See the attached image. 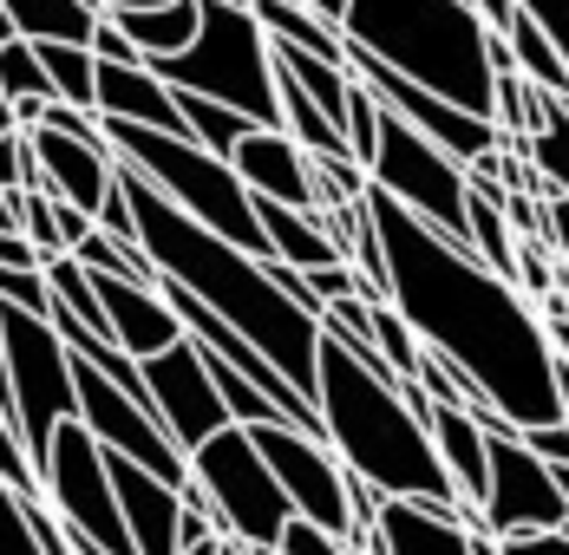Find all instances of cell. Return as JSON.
<instances>
[{
  "label": "cell",
  "mask_w": 569,
  "mask_h": 555,
  "mask_svg": "<svg viewBox=\"0 0 569 555\" xmlns=\"http://www.w3.org/2000/svg\"><path fill=\"white\" fill-rule=\"evenodd\" d=\"M367 216L387 242L393 307L419 333V346L446 353L517 432L557 425L563 392H557V346H550L543 307L511 275H498L478 249L399 210L393 196L367 190Z\"/></svg>",
  "instance_id": "cell-1"
},
{
  "label": "cell",
  "mask_w": 569,
  "mask_h": 555,
  "mask_svg": "<svg viewBox=\"0 0 569 555\" xmlns=\"http://www.w3.org/2000/svg\"><path fill=\"white\" fill-rule=\"evenodd\" d=\"M118 183L131 196L138 249L151 255V269L171 281V287L197 294L210 314H223L242 340H256L288 380H295V392L315 398V386H321V314L288 294L282 275H276V262H262V255L223 242L217 229H203L197 216H183L171 196H158L131 164H118Z\"/></svg>",
  "instance_id": "cell-2"
},
{
  "label": "cell",
  "mask_w": 569,
  "mask_h": 555,
  "mask_svg": "<svg viewBox=\"0 0 569 555\" xmlns=\"http://www.w3.org/2000/svg\"><path fill=\"white\" fill-rule=\"evenodd\" d=\"M315 405H321V438L341 451V464L353 477L380 484L387 497H406V503L439 509V516H458L465 529H491L485 509L458 503L452 477H446V457H439V444L426 432V418L406 405V380L360 366L328 327H321V386H315Z\"/></svg>",
  "instance_id": "cell-3"
},
{
  "label": "cell",
  "mask_w": 569,
  "mask_h": 555,
  "mask_svg": "<svg viewBox=\"0 0 569 555\" xmlns=\"http://www.w3.org/2000/svg\"><path fill=\"white\" fill-rule=\"evenodd\" d=\"M341 33L347 47L387 59L412 85L498 124V65H491L498 33L471 0H353Z\"/></svg>",
  "instance_id": "cell-4"
},
{
  "label": "cell",
  "mask_w": 569,
  "mask_h": 555,
  "mask_svg": "<svg viewBox=\"0 0 569 555\" xmlns=\"http://www.w3.org/2000/svg\"><path fill=\"white\" fill-rule=\"evenodd\" d=\"M106 138H112L118 164H131L158 196H171L183 216H197L203 229H217L223 242L249 249V255H262V262H276V255H269V235H262V216H256V190L236 176L229 158L203 151L197 138L144 131V124H118V118H106Z\"/></svg>",
  "instance_id": "cell-5"
},
{
  "label": "cell",
  "mask_w": 569,
  "mask_h": 555,
  "mask_svg": "<svg viewBox=\"0 0 569 555\" xmlns=\"http://www.w3.org/2000/svg\"><path fill=\"white\" fill-rule=\"evenodd\" d=\"M158 79L177 92L217 99V105L256 118L262 131H282V79H276V40L249 7L203 0V33L177 59H151Z\"/></svg>",
  "instance_id": "cell-6"
},
{
  "label": "cell",
  "mask_w": 569,
  "mask_h": 555,
  "mask_svg": "<svg viewBox=\"0 0 569 555\" xmlns=\"http://www.w3.org/2000/svg\"><path fill=\"white\" fill-rule=\"evenodd\" d=\"M0 380H7L0 432L27 444L33 464H47L53 438L79 425V353L66 346L53 321L0 307Z\"/></svg>",
  "instance_id": "cell-7"
},
{
  "label": "cell",
  "mask_w": 569,
  "mask_h": 555,
  "mask_svg": "<svg viewBox=\"0 0 569 555\" xmlns=\"http://www.w3.org/2000/svg\"><path fill=\"white\" fill-rule=\"evenodd\" d=\"M190 477L203 484V497H210L229 543L282 549L288 523H295V503H288L282 477L269 471V457H262V444H256L249 425H229L203 451H190Z\"/></svg>",
  "instance_id": "cell-8"
},
{
  "label": "cell",
  "mask_w": 569,
  "mask_h": 555,
  "mask_svg": "<svg viewBox=\"0 0 569 555\" xmlns=\"http://www.w3.org/2000/svg\"><path fill=\"white\" fill-rule=\"evenodd\" d=\"M373 190L393 196L399 210H412L419 222L446 229L452 242L471 249V170L452 151H439L426 131H412L406 118L387 111L380 124V158H373Z\"/></svg>",
  "instance_id": "cell-9"
},
{
  "label": "cell",
  "mask_w": 569,
  "mask_h": 555,
  "mask_svg": "<svg viewBox=\"0 0 569 555\" xmlns=\"http://www.w3.org/2000/svg\"><path fill=\"white\" fill-rule=\"evenodd\" d=\"M40 484H47V509L79 543H92V549H106V555H138L131 523L118 509L112 457H106V444L92 438L86 425H66L53 438L47 464H40Z\"/></svg>",
  "instance_id": "cell-10"
},
{
  "label": "cell",
  "mask_w": 569,
  "mask_h": 555,
  "mask_svg": "<svg viewBox=\"0 0 569 555\" xmlns=\"http://www.w3.org/2000/svg\"><path fill=\"white\" fill-rule=\"evenodd\" d=\"M256 444H262L269 471L282 477L295 516H308V523H321V529H335V536H347V529H353L347 464H341V451L321 438V432H301V425L276 418V425H262V432H256Z\"/></svg>",
  "instance_id": "cell-11"
},
{
  "label": "cell",
  "mask_w": 569,
  "mask_h": 555,
  "mask_svg": "<svg viewBox=\"0 0 569 555\" xmlns=\"http://www.w3.org/2000/svg\"><path fill=\"white\" fill-rule=\"evenodd\" d=\"M491 536H543L569 529V497L557 491V471L543 457H530V444L517 432H491V503H485Z\"/></svg>",
  "instance_id": "cell-12"
},
{
  "label": "cell",
  "mask_w": 569,
  "mask_h": 555,
  "mask_svg": "<svg viewBox=\"0 0 569 555\" xmlns=\"http://www.w3.org/2000/svg\"><path fill=\"white\" fill-rule=\"evenodd\" d=\"M144 386H151V405H158L164 432L183 451H203L217 432L236 425L229 405H223V386H217V373H210V360H203L197 340H177L171 353L144 360Z\"/></svg>",
  "instance_id": "cell-13"
},
{
  "label": "cell",
  "mask_w": 569,
  "mask_h": 555,
  "mask_svg": "<svg viewBox=\"0 0 569 555\" xmlns=\"http://www.w3.org/2000/svg\"><path fill=\"white\" fill-rule=\"evenodd\" d=\"M33 151H40V176H47V196L86 210V216H106L118 190V151L112 138H72V131H33Z\"/></svg>",
  "instance_id": "cell-14"
},
{
  "label": "cell",
  "mask_w": 569,
  "mask_h": 555,
  "mask_svg": "<svg viewBox=\"0 0 569 555\" xmlns=\"http://www.w3.org/2000/svg\"><path fill=\"white\" fill-rule=\"evenodd\" d=\"M99 118H118V124H144V131L190 138L183 99H177V85H164V79H158V65H151V59H131V65L99 59Z\"/></svg>",
  "instance_id": "cell-15"
},
{
  "label": "cell",
  "mask_w": 569,
  "mask_h": 555,
  "mask_svg": "<svg viewBox=\"0 0 569 555\" xmlns=\"http://www.w3.org/2000/svg\"><path fill=\"white\" fill-rule=\"evenodd\" d=\"M236 176L269 196V203H288V210H321V190H315V158L288 138V131H249L236 144Z\"/></svg>",
  "instance_id": "cell-16"
},
{
  "label": "cell",
  "mask_w": 569,
  "mask_h": 555,
  "mask_svg": "<svg viewBox=\"0 0 569 555\" xmlns=\"http://www.w3.org/2000/svg\"><path fill=\"white\" fill-rule=\"evenodd\" d=\"M256 216H262V235H269V255H276L282 269H301V275H321V269H335V262H347L341 235H335V222L321 216V210H288V203H269V196H256Z\"/></svg>",
  "instance_id": "cell-17"
},
{
  "label": "cell",
  "mask_w": 569,
  "mask_h": 555,
  "mask_svg": "<svg viewBox=\"0 0 569 555\" xmlns=\"http://www.w3.org/2000/svg\"><path fill=\"white\" fill-rule=\"evenodd\" d=\"M432 444H439V457H446V477H452L458 503L485 509V503H491V432H485L471 412L439 405V412H432Z\"/></svg>",
  "instance_id": "cell-18"
},
{
  "label": "cell",
  "mask_w": 569,
  "mask_h": 555,
  "mask_svg": "<svg viewBox=\"0 0 569 555\" xmlns=\"http://www.w3.org/2000/svg\"><path fill=\"white\" fill-rule=\"evenodd\" d=\"M7 33L33 40V47H99L106 7L99 0H0Z\"/></svg>",
  "instance_id": "cell-19"
},
{
  "label": "cell",
  "mask_w": 569,
  "mask_h": 555,
  "mask_svg": "<svg viewBox=\"0 0 569 555\" xmlns=\"http://www.w3.org/2000/svg\"><path fill=\"white\" fill-rule=\"evenodd\" d=\"M367 555H471V529H465L458 516H439V509H426V503L393 497Z\"/></svg>",
  "instance_id": "cell-20"
},
{
  "label": "cell",
  "mask_w": 569,
  "mask_h": 555,
  "mask_svg": "<svg viewBox=\"0 0 569 555\" xmlns=\"http://www.w3.org/2000/svg\"><path fill=\"white\" fill-rule=\"evenodd\" d=\"M249 13L269 27L276 47H295V53H315V59L347 65V33L335 27V20H321L315 7H301V0H249Z\"/></svg>",
  "instance_id": "cell-21"
},
{
  "label": "cell",
  "mask_w": 569,
  "mask_h": 555,
  "mask_svg": "<svg viewBox=\"0 0 569 555\" xmlns=\"http://www.w3.org/2000/svg\"><path fill=\"white\" fill-rule=\"evenodd\" d=\"M505 40H511L517 72H523L537 92H557V99H569V65H563V53L550 47V33H543L523 7H517V20H511V33H505Z\"/></svg>",
  "instance_id": "cell-22"
},
{
  "label": "cell",
  "mask_w": 569,
  "mask_h": 555,
  "mask_svg": "<svg viewBox=\"0 0 569 555\" xmlns=\"http://www.w3.org/2000/svg\"><path fill=\"white\" fill-rule=\"evenodd\" d=\"M177 99H183V118H190V138H197L203 151H217V158H236V144H242L249 131H262L256 118L217 105V99H197V92H177Z\"/></svg>",
  "instance_id": "cell-23"
},
{
  "label": "cell",
  "mask_w": 569,
  "mask_h": 555,
  "mask_svg": "<svg viewBox=\"0 0 569 555\" xmlns=\"http://www.w3.org/2000/svg\"><path fill=\"white\" fill-rule=\"evenodd\" d=\"M471 249L498 269V275H517V229L505 216V203H491L478 183H471Z\"/></svg>",
  "instance_id": "cell-24"
},
{
  "label": "cell",
  "mask_w": 569,
  "mask_h": 555,
  "mask_svg": "<svg viewBox=\"0 0 569 555\" xmlns=\"http://www.w3.org/2000/svg\"><path fill=\"white\" fill-rule=\"evenodd\" d=\"M0 92H7V99H59L53 79H47L40 47L20 40V33H7V47H0Z\"/></svg>",
  "instance_id": "cell-25"
},
{
  "label": "cell",
  "mask_w": 569,
  "mask_h": 555,
  "mask_svg": "<svg viewBox=\"0 0 569 555\" xmlns=\"http://www.w3.org/2000/svg\"><path fill=\"white\" fill-rule=\"evenodd\" d=\"M373 346L387 353V366H393L406 386L419 380V360H426V346H419V333L406 327V314H399L393 301H387V307H373Z\"/></svg>",
  "instance_id": "cell-26"
},
{
  "label": "cell",
  "mask_w": 569,
  "mask_h": 555,
  "mask_svg": "<svg viewBox=\"0 0 569 555\" xmlns=\"http://www.w3.org/2000/svg\"><path fill=\"white\" fill-rule=\"evenodd\" d=\"M380 124H387V105L353 79V118H347V144H353V164L373 176V158H380Z\"/></svg>",
  "instance_id": "cell-27"
},
{
  "label": "cell",
  "mask_w": 569,
  "mask_h": 555,
  "mask_svg": "<svg viewBox=\"0 0 569 555\" xmlns=\"http://www.w3.org/2000/svg\"><path fill=\"white\" fill-rule=\"evenodd\" d=\"M0 307H20V314L53 321V281H47V269H33V275H0Z\"/></svg>",
  "instance_id": "cell-28"
},
{
  "label": "cell",
  "mask_w": 569,
  "mask_h": 555,
  "mask_svg": "<svg viewBox=\"0 0 569 555\" xmlns=\"http://www.w3.org/2000/svg\"><path fill=\"white\" fill-rule=\"evenodd\" d=\"M282 555H353V549H347V536L321 529V523H308V516H295L288 536H282Z\"/></svg>",
  "instance_id": "cell-29"
},
{
  "label": "cell",
  "mask_w": 569,
  "mask_h": 555,
  "mask_svg": "<svg viewBox=\"0 0 569 555\" xmlns=\"http://www.w3.org/2000/svg\"><path fill=\"white\" fill-rule=\"evenodd\" d=\"M517 438L530 444V457H543L550 471L569 464V418H557V425H530V432H517Z\"/></svg>",
  "instance_id": "cell-30"
},
{
  "label": "cell",
  "mask_w": 569,
  "mask_h": 555,
  "mask_svg": "<svg viewBox=\"0 0 569 555\" xmlns=\"http://www.w3.org/2000/svg\"><path fill=\"white\" fill-rule=\"evenodd\" d=\"M47 262H53V255H47L33 235H0V269H7V275H33V269H47Z\"/></svg>",
  "instance_id": "cell-31"
},
{
  "label": "cell",
  "mask_w": 569,
  "mask_h": 555,
  "mask_svg": "<svg viewBox=\"0 0 569 555\" xmlns=\"http://www.w3.org/2000/svg\"><path fill=\"white\" fill-rule=\"evenodd\" d=\"M505 555H569V529H543V536H505Z\"/></svg>",
  "instance_id": "cell-32"
},
{
  "label": "cell",
  "mask_w": 569,
  "mask_h": 555,
  "mask_svg": "<svg viewBox=\"0 0 569 555\" xmlns=\"http://www.w3.org/2000/svg\"><path fill=\"white\" fill-rule=\"evenodd\" d=\"M99 59H112V65H131V59H144L131 40H124V27H118L112 13H106V27H99V47H92Z\"/></svg>",
  "instance_id": "cell-33"
},
{
  "label": "cell",
  "mask_w": 569,
  "mask_h": 555,
  "mask_svg": "<svg viewBox=\"0 0 569 555\" xmlns=\"http://www.w3.org/2000/svg\"><path fill=\"white\" fill-rule=\"evenodd\" d=\"M7 555H47L40 549V536H33V523H27L13 503H7Z\"/></svg>",
  "instance_id": "cell-34"
},
{
  "label": "cell",
  "mask_w": 569,
  "mask_h": 555,
  "mask_svg": "<svg viewBox=\"0 0 569 555\" xmlns=\"http://www.w3.org/2000/svg\"><path fill=\"white\" fill-rule=\"evenodd\" d=\"M550 249L569 262V196H550Z\"/></svg>",
  "instance_id": "cell-35"
},
{
  "label": "cell",
  "mask_w": 569,
  "mask_h": 555,
  "mask_svg": "<svg viewBox=\"0 0 569 555\" xmlns=\"http://www.w3.org/2000/svg\"><path fill=\"white\" fill-rule=\"evenodd\" d=\"M478 13H485V27L491 33H511V20H517V0H471Z\"/></svg>",
  "instance_id": "cell-36"
},
{
  "label": "cell",
  "mask_w": 569,
  "mask_h": 555,
  "mask_svg": "<svg viewBox=\"0 0 569 555\" xmlns=\"http://www.w3.org/2000/svg\"><path fill=\"white\" fill-rule=\"evenodd\" d=\"M158 7H177V0H106V13H158Z\"/></svg>",
  "instance_id": "cell-37"
},
{
  "label": "cell",
  "mask_w": 569,
  "mask_h": 555,
  "mask_svg": "<svg viewBox=\"0 0 569 555\" xmlns=\"http://www.w3.org/2000/svg\"><path fill=\"white\" fill-rule=\"evenodd\" d=\"M301 7H315L321 20H335V27H341V20H347V7H353V0H301Z\"/></svg>",
  "instance_id": "cell-38"
},
{
  "label": "cell",
  "mask_w": 569,
  "mask_h": 555,
  "mask_svg": "<svg viewBox=\"0 0 569 555\" xmlns=\"http://www.w3.org/2000/svg\"><path fill=\"white\" fill-rule=\"evenodd\" d=\"M183 555H229V536H217V543H197V549H183Z\"/></svg>",
  "instance_id": "cell-39"
},
{
  "label": "cell",
  "mask_w": 569,
  "mask_h": 555,
  "mask_svg": "<svg viewBox=\"0 0 569 555\" xmlns=\"http://www.w3.org/2000/svg\"><path fill=\"white\" fill-rule=\"evenodd\" d=\"M557 491L569 497V464H557Z\"/></svg>",
  "instance_id": "cell-40"
},
{
  "label": "cell",
  "mask_w": 569,
  "mask_h": 555,
  "mask_svg": "<svg viewBox=\"0 0 569 555\" xmlns=\"http://www.w3.org/2000/svg\"><path fill=\"white\" fill-rule=\"evenodd\" d=\"M72 543H79V536H72ZM79 555H106V549H92V543H79Z\"/></svg>",
  "instance_id": "cell-41"
},
{
  "label": "cell",
  "mask_w": 569,
  "mask_h": 555,
  "mask_svg": "<svg viewBox=\"0 0 569 555\" xmlns=\"http://www.w3.org/2000/svg\"><path fill=\"white\" fill-rule=\"evenodd\" d=\"M229 555H249V549H242V543H229Z\"/></svg>",
  "instance_id": "cell-42"
}]
</instances>
